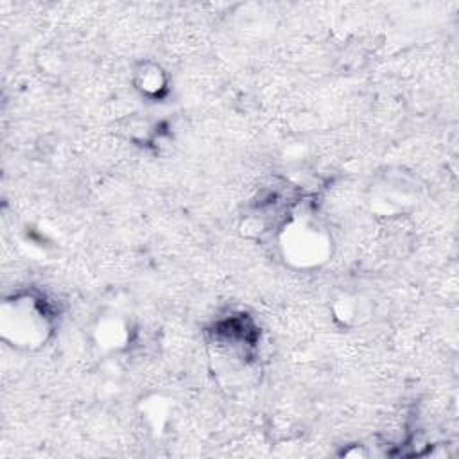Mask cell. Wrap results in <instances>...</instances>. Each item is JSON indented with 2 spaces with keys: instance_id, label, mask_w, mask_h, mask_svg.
<instances>
[{
  "instance_id": "obj_1",
  "label": "cell",
  "mask_w": 459,
  "mask_h": 459,
  "mask_svg": "<svg viewBox=\"0 0 459 459\" xmlns=\"http://www.w3.org/2000/svg\"><path fill=\"white\" fill-rule=\"evenodd\" d=\"M48 314L38 299L20 296L5 301L2 308L4 337L18 346H38L47 339Z\"/></svg>"
},
{
  "instance_id": "obj_2",
  "label": "cell",
  "mask_w": 459,
  "mask_h": 459,
  "mask_svg": "<svg viewBox=\"0 0 459 459\" xmlns=\"http://www.w3.org/2000/svg\"><path fill=\"white\" fill-rule=\"evenodd\" d=\"M283 255L298 265H314L325 260L330 240L316 224L299 221L289 224L281 237Z\"/></svg>"
},
{
  "instance_id": "obj_3",
  "label": "cell",
  "mask_w": 459,
  "mask_h": 459,
  "mask_svg": "<svg viewBox=\"0 0 459 459\" xmlns=\"http://www.w3.org/2000/svg\"><path fill=\"white\" fill-rule=\"evenodd\" d=\"M127 337V328L118 317H108L99 326V341L102 346L115 348Z\"/></svg>"
},
{
  "instance_id": "obj_4",
  "label": "cell",
  "mask_w": 459,
  "mask_h": 459,
  "mask_svg": "<svg viewBox=\"0 0 459 459\" xmlns=\"http://www.w3.org/2000/svg\"><path fill=\"white\" fill-rule=\"evenodd\" d=\"M163 79H161V72L158 68H149L142 74V81H140V88L147 93H156L158 90H161Z\"/></svg>"
}]
</instances>
